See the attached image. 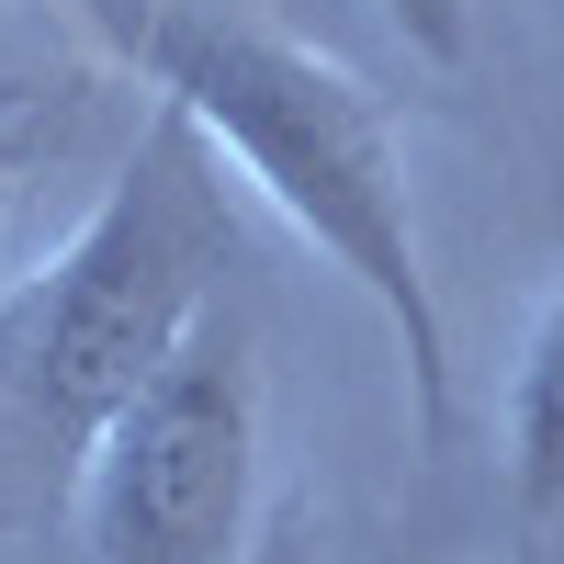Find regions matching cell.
Wrapping results in <instances>:
<instances>
[{
  "mask_svg": "<svg viewBox=\"0 0 564 564\" xmlns=\"http://www.w3.org/2000/svg\"><path fill=\"white\" fill-rule=\"evenodd\" d=\"M395 23L430 45V57H463V0H395Z\"/></svg>",
  "mask_w": 564,
  "mask_h": 564,
  "instance_id": "obj_6",
  "label": "cell"
},
{
  "mask_svg": "<svg viewBox=\"0 0 564 564\" xmlns=\"http://www.w3.org/2000/svg\"><path fill=\"white\" fill-rule=\"evenodd\" d=\"M249 475H260V339L249 316L215 305L102 430L68 520L90 564H238Z\"/></svg>",
  "mask_w": 564,
  "mask_h": 564,
  "instance_id": "obj_3",
  "label": "cell"
},
{
  "mask_svg": "<svg viewBox=\"0 0 564 564\" xmlns=\"http://www.w3.org/2000/svg\"><path fill=\"white\" fill-rule=\"evenodd\" d=\"M113 45L148 90H170L181 113L215 135V159L249 181V193L294 226V238L350 271L372 316L395 327L406 350V395H417V441L452 452V327L430 294V249H417V193H406V148H395V113L361 68H339L327 45L305 34H271L249 12H102Z\"/></svg>",
  "mask_w": 564,
  "mask_h": 564,
  "instance_id": "obj_2",
  "label": "cell"
},
{
  "mask_svg": "<svg viewBox=\"0 0 564 564\" xmlns=\"http://www.w3.org/2000/svg\"><path fill=\"white\" fill-rule=\"evenodd\" d=\"M215 170V135L159 90L113 193L57 238V260L0 282V531L79 508L102 430L215 316V271L238 260Z\"/></svg>",
  "mask_w": 564,
  "mask_h": 564,
  "instance_id": "obj_1",
  "label": "cell"
},
{
  "mask_svg": "<svg viewBox=\"0 0 564 564\" xmlns=\"http://www.w3.org/2000/svg\"><path fill=\"white\" fill-rule=\"evenodd\" d=\"M57 148V124H45V102H23V113H0V226H12V193L34 181V159ZM12 282V271H0Z\"/></svg>",
  "mask_w": 564,
  "mask_h": 564,
  "instance_id": "obj_5",
  "label": "cell"
},
{
  "mask_svg": "<svg viewBox=\"0 0 564 564\" xmlns=\"http://www.w3.org/2000/svg\"><path fill=\"white\" fill-rule=\"evenodd\" d=\"M23 102H45V90L34 79H0V113H23Z\"/></svg>",
  "mask_w": 564,
  "mask_h": 564,
  "instance_id": "obj_8",
  "label": "cell"
},
{
  "mask_svg": "<svg viewBox=\"0 0 564 564\" xmlns=\"http://www.w3.org/2000/svg\"><path fill=\"white\" fill-rule=\"evenodd\" d=\"M497 452H508V520H520V542H553L564 531V294L542 305V327L520 339Z\"/></svg>",
  "mask_w": 564,
  "mask_h": 564,
  "instance_id": "obj_4",
  "label": "cell"
},
{
  "mask_svg": "<svg viewBox=\"0 0 564 564\" xmlns=\"http://www.w3.org/2000/svg\"><path fill=\"white\" fill-rule=\"evenodd\" d=\"M260 564H305V508H282V520H271V542H260Z\"/></svg>",
  "mask_w": 564,
  "mask_h": 564,
  "instance_id": "obj_7",
  "label": "cell"
}]
</instances>
